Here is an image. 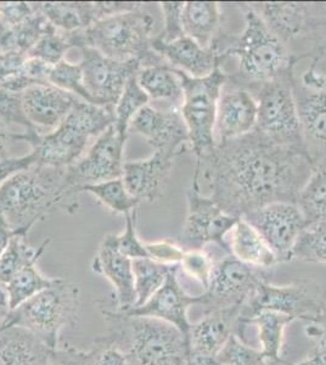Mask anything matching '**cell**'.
Wrapping results in <instances>:
<instances>
[{"label":"cell","mask_w":326,"mask_h":365,"mask_svg":"<svg viewBox=\"0 0 326 365\" xmlns=\"http://www.w3.org/2000/svg\"><path fill=\"white\" fill-rule=\"evenodd\" d=\"M291 317L277 313V312H260L248 322L255 325L258 330L260 352L263 353L268 361H280L281 349L284 344V332L290 323H292Z\"/></svg>","instance_id":"836d02e7"},{"label":"cell","mask_w":326,"mask_h":365,"mask_svg":"<svg viewBox=\"0 0 326 365\" xmlns=\"http://www.w3.org/2000/svg\"><path fill=\"white\" fill-rule=\"evenodd\" d=\"M10 313H11V307L9 303L8 294L4 287L0 285V330L8 325Z\"/></svg>","instance_id":"11a10c76"},{"label":"cell","mask_w":326,"mask_h":365,"mask_svg":"<svg viewBox=\"0 0 326 365\" xmlns=\"http://www.w3.org/2000/svg\"><path fill=\"white\" fill-rule=\"evenodd\" d=\"M78 100L51 84H36L22 93L26 116L38 130L58 127Z\"/></svg>","instance_id":"cb8c5ba5"},{"label":"cell","mask_w":326,"mask_h":365,"mask_svg":"<svg viewBox=\"0 0 326 365\" xmlns=\"http://www.w3.org/2000/svg\"><path fill=\"white\" fill-rule=\"evenodd\" d=\"M177 155L165 151H153L146 160L124 162V185L129 194L139 201L153 204L163 197L173 172Z\"/></svg>","instance_id":"7402d4cb"},{"label":"cell","mask_w":326,"mask_h":365,"mask_svg":"<svg viewBox=\"0 0 326 365\" xmlns=\"http://www.w3.org/2000/svg\"><path fill=\"white\" fill-rule=\"evenodd\" d=\"M153 49L165 63L175 70L183 71L193 78H203L211 75L219 66V58L215 48L205 49L191 38L183 36L173 42H162L155 36Z\"/></svg>","instance_id":"d4e9b609"},{"label":"cell","mask_w":326,"mask_h":365,"mask_svg":"<svg viewBox=\"0 0 326 365\" xmlns=\"http://www.w3.org/2000/svg\"><path fill=\"white\" fill-rule=\"evenodd\" d=\"M145 249L148 256L157 263L163 266H179L182 261L184 250L178 242L170 240H158L153 242H145Z\"/></svg>","instance_id":"7dc6e473"},{"label":"cell","mask_w":326,"mask_h":365,"mask_svg":"<svg viewBox=\"0 0 326 365\" xmlns=\"http://www.w3.org/2000/svg\"><path fill=\"white\" fill-rule=\"evenodd\" d=\"M129 133L141 135L153 151L179 156L190 150V139L180 108L170 106L168 110H157L146 105L133 118Z\"/></svg>","instance_id":"e0dca14e"},{"label":"cell","mask_w":326,"mask_h":365,"mask_svg":"<svg viewBox=\"0 0 326 365\" xmlns=\"http://www.w3.org/2000/svg\"><path fill=\"white\" fill-rule=\"evenodd\" d=\"M79 194L67 187L66 168L34 165L0 187V212L15 232L29 235L51 212L75 213Z\"/></svg>","instance_id":"3957f363"},{"label":"cell","mask_w":326,"mask_h":365,"mask_svg":"<svg viewBox=\"0 0 326 365\" xmlns=\"http://www.w3.org/2000/svg\"><path fill=\"white\" fill-rule=\"evenodd\" d=\"M258 104L248 88L227 77L220 88L215 115V143L244 137L256 129Z\"/></svg>","instance_id":"ac0fdd59"},{"label":"cell","mask_w":326,"mask_h":365,"mask_svg":"<svg viewBox=\"0 0 326 365\" xmlns=\"http://www.w3.org/2000/svg\"><path fill=\"white\" fill-rule=\"evenodd\" d=\"M222 9L215 1H186L183 9V29L198 46L211 49L222 29Z\"/></svg>","instance_id":"f1b7e54d"},{"label":"cell","mask_w":326,"mask_h":365,"mask_svg":"<svg viewBox=\"0 0 326 365\" xmlns=\"http://www.w3.org/2000/svg\"><path fill=\"white\" fill-rule=\"evenodd\" d=\"M240 309L211 312L203 314L196 323H191L186 365L210 364L231 335L236 334L240 337Z\"/></svg>","instance_id":"d6986e66"},{"label":"cell","mask_w":326,"mask_h":365,"mask_svg":"<svg viewBox=\"0 0 326 365\" xmlns=\"http://www.w3.org/2000/svg\"><path fill=\"white\" fill-rule=\"evenodd\" d=\"M48 82L61 91H67L72 96H77L78 99L87 101L89 104L101 106L91 96V93L86 88V84L83 81L82 67L79 63L75 65V63H71L66 60H63L58 65H55L50 70Z\"/></svg>","instance_id":"ab89813d"},{"label":"cell","mask_w":326,"mask_h":365,"mask_svg":"<svg viewBox=\"0 0 326 365\" xmlns=\"http://www.w3.org/2000/svg\"><path fill=\"white\" fill-rule=\"evenodd\" d=\"M244 15V29L239 36H230L224 31L215 41L219 61L235 60V70L227 77L253 91L262 84L285 75L292 70L296 55L289 46L272 34L260 15L248 3L235 4Z\"/></svg>","instance_id":"7a4b0ae2"},{"label":"cell","mask_w":326,"mask_h":365,"mask_svg":"<svg viewBox=\"0 0 326 365\" xmlns=\"http://www.w3.org/2000/svg\"><path fill=\"white\" fill-rule=\"evenodd\" d=\"M267 361L260 349L234 334L208 365H265Z\"/></svg>","instance_id":"60d3db41"},{"label":"cell","mask_w":326,"mask_h":365,"mask_svg":"<svg viewBox=\"0 0 326 365\" xmlns=\"http://www.w3.org/2000/svg\"><path fill=\"white\" fill-rule=\"evenodd\" d=\"M71 49L70 43L67 41L66 34L60 32L51 25L46 34L41 36L37 44L29 50L27 56L38 58L50 66H55L63 61L67 50Z\"/></svg>","instance_id":"b9f144b4"},{"label":"cell","mask_w":326,"mask_h":365,"mask_svg":"<svg viewBox=\"0 0 326 365\" xmlns=\"http://www.w3.org/2000/svg\"><path fill=\"white\" fill-rule=\"evenodd\" d=\"M0 120L6 125H21L25 129V133L39 132L26 116L22 93L0 89Z\"/></svg>","instance_id":"7bdbcfd3"},{"label":"cell","mask_w":326,"mask_h":365,"mask_svg":"<svg viewBox=\"0 0 326 365\" xmlns=\"http://www.w3.org/2000/svg\"><path fill=\"white\" fill-rule=\"evenodd\" d=\"M81 54L79 65L88 91L103 108H115L129 79L143 68L141 60L118 61L91 48H82Z\"/></svg>","instance_id":"5bb4252c"},{"label":"cell","mask_w":326,"mask_h":365,"mask_svg":"<svg viewBox=\"0 0 326 365\" xmlns=\"http://www.w3.org/2000/svg\"><path fill=\"white\" fill-rule=\"evenodd\" d=\"M149 96L138 83V76L129 79L115 108V127L121 137L128 138V128L133 118L141 108L149 105Z\"/></svg>","instance_id":"f35d334b"},{"label":"cell","mask_w":326,"mask_h":365,"mask_svg":"<svg viewBox=\"0 0 326 365\" xmlns=\"http://www.w3.org/2000/svg\"><path fill=\"white\" fill-rule=\"evenodd\" d=\"M49 24L63 34L88 29L105 17L139 8L143 3L124 1H41L34 3Z\"/></svg>","instance_id":"44dd1931"},{"label":"cell","mask_w":326,"mask_h":365,"mask_svg":"<svg viewBox=\"0 0 326 365\" xmlns=\"http://www.w3.org/2000/svg\"><path fill=\"white\" fill-rule=\"evenodd\" d=\"M286 46L313 34L326 22V3H248Z\"/></svg>","instance_id":"2e32d148"},{"label":"cell","mask_w":326,"mask_h":365,"mask_svg":"<svg viewBox=\"0 0 326 365\" xmlns=\"http://www.w3.org/2000/svg\"><path fill=\"white\" fill-rule=\"evenodd\" d=\"M138 83L150 100H167L174 108L182 106V81L168 63L143 67L138 73Z\"/></svg>","instance_id":"f546056e"},{"label":"cell","mask_w":326,"mask_h":365,"mask_svg":"<svg viewBox=\"0 0 326 365\" xmlns=\"http://www.w3.org/2000/svg\"><path fill=\"white\" fill-rule=\"evenodd\" d=\"M291 365H326V346L315 344V347L305 359Z\"/></svg>","instance_id":"db71d44e"},{"label":"cell","mask_w":326,"mask_h":365,"mask_svg":"<svg viewBox=\"0 0 326 365\" xmlns=\"http://www.w3.org/2000/svg\"><path fill=\"white\" fill-rule=\"evenodd\" d=\"M215 263L211 255L206 252L205 250H186L183 253L182 261H180L179 267L190 278L200 282L203 289L206 290L211 282Z\"/></svg>","instance_id":"ee69618b"},{"label":"cell","mask_w":326,"mask_h":365,"mask_svg":"<svg viewBox=\"0 0 326 365\" xmlns=\"http://www.w3.org/2000/svg\"><path fill=\"white\" fill-rule=\"evenodd\" d=\"M183 1H163L160 3L162 16H163V29L160 34H157L158 39L162 42H173L178 38L185 36L183 29Z\"/></svg>","instance_id":"bcb514c9"},{"label":"cell","mask_w":326,"mask_h":365,"mask_svg":"<svg viewBox=\"0 0 326 365\" xmlns=\"http://www.w3.org/2000/svg\"><path fill=\"white\" fill-rule=\"evenodd\" d=\"M26 234H16L9 242L8 249L5 250L0 257V285L5 287L11 279L25 269L26 267L37 264L39 258L43 256L46 247L50 244V239L41 242L38 247L29 245L26 241Z\"/></svg>","instance_id":"1f68e13d"},{"label":"cell","mask_w":326,"mask_h":365,"mask_svg":"<svg viewBox=\"0 0 326 365\" xmlns=\"http://www.w3.org/2000/svg\"><path fill=\"white\" fill-rule=\"evenodd\" d=\"M53 361L58 365H94V353L91 349L83 351L70 344L58 346L53 351Z\"/></svg>","instance_id":"f907efd6"},{"label":"cell","mask_w":326,"mask_h":365,"mask_svg":"<svg viewBox=\"0 0 326 365\" xmlns=\"http://www.w3.org/2000/svg\"><path fill=\"white\" fill-rule=\"evenodd\" d=\"M229 255L245 264L258 269L270 270L280 262L260 232L248 220L240 217L227 235Z\"/></svg>","instance_id":"83f0119b"},{"label":"cell","mask_w":326,"mask_h":365,"mask_svg":"<svg viewBox=\"0 0 326 365\" xmlns=\"http://www.w3.org/2000/svg\"><path fill=\"white\" fill-rule=\"evenodd\" d=\"M36 13L32 3L26 1H3L0 3V26L14 27L25 22Z\"/></svg>","instance_id":"681fc988"},{"label":"cell","mask_w":326,"mask_h":365,"mask_svg":"<svg viewBox=\"0 0 326 365\" xmlns=\"http://www.w3.org/2000/svg\"><path fill=\"white\" fill-rule=\"evenodd\" d=\"M115 123V108L79 99L66 118L50 133L13 134L14 141H27L41 166L67 168L82 158L88 141L100 137Z\"/></svg>","instance_id":"8992f818"},{"label":"cell","mask_w":326,"mask_h":365,"mask_svg":"<svg viewBox=\"0 0 326 365\" xmlns=\"http://www.w3.org/2000/svg\"><path fill=\"white\" fill-rule=\"evenodd\" d=\"M110 328L105 334L126 354L128 365H186L188 340L162 320L127 316L100 304Z\"/></svg>","instance_id":"277c9868"},{"label":"cell","mask_w":326,"mask_h":365,"mask_svg":"<svg viewBox=\"0 0 326 365\" xmlns=\"http://www.w3.org/2000/svg\"><path fill=\"white\" fill-rule=\"evenodd\" d=\"M258 104L256 130L279 145L306 150L293 96L292 70L252 93Z\"/></svg>","instance_id":"30bf717a"},{"label":"cell","mask_w":326,"mask_h":365,"mask_svg":"<svg viewBox=\"0 0 326 365\" xmlns=\"http://www.w3.org/2000/svg\"><path fill=\"white\" fill-rule=\"evenodd\" d=\"M79 311V287L65 279L56 278L51 287L13 309L8 325L27 329L55 349L58 347L61 332L78 322Z\"/></svg>","instance_id":"52a82bcc"},{"label":"cell","mask_w":326,"mask_h":365,"mask_svg":"<svg viewBox=\"0 0 326 365\" xmlns=\"http://www.w3.org/2000/svg\"><path fill=\"white\" fill-rule=\"evenodd\" d=\"M91 349L94 353V365H128L123 351L106 335L98 337Z\"/></svg>","instance_id":"c3c4849f"},{"label":"cell","mask_w":326,"mask_h":365,"mask_svg":"<svg viewBox=\"0 0 326 365\" xmlns=\"http://www.w3.org/2000/svg\"><path fill=\"white\" fill-rule=\"evenodd\" d=\"M313 167L307 150L279 145L255 129L196 160L194 175L223 211L244 217L272 202L297 204Z\"/></svg>","instance_id":"6da1fadb"},{"label":"cell","mask_w":326,"mask_h":365,"mask_svg":"<svg viewBox=\"0 0 326 365\" xmlns=\"http://www.w3.org/2000/svg\"><path fill=\"white\" fill-rule=\"evenodd\" d=\"M310 42L312 43L310 50H317L322 54L326 55V22L313 34Z\"/></svg>","instance_id":"6f0895ef"},{"label":"cell","mask_w":326,"mask_h":365,"mask_svg":"<svg viewBox=\"0 0 326 365\" xmlns=\"http://www.w3.org/2000/svg\"><path fill=\"white\" fill-rule=\"evenodd\" d=\"M14 141L13 133H9L8 125L0 120V161L9 156V143Z\"/></svg>","instance_id":"9f6ffc18"},{"label":"cell","mask_w":326,"mask_h":365,"mask_svg":"<svg viewBox=\"0 0 326 365\" xmlns=\"http://www.w3.org/2000/svg\"><path fill=\"white\" fill-rule=\"evenodd\" d=\"M34 9L36 13L20 25L14 27L0 26V54H29V50L37 44L41 36L51 27V24H49L46 16L36 6Z\"/></svg>","instance_id":"4dcf8cb0"},{"label":"cell","mask_w":326,"mask_h":365,"mask_svg":"<svg viewBox=\"0 0 326 365\" xmlns=\"http://www.w3.org/2000/svg\"><path fill=\"white\" fill-rule=\"evenodd\" d=\"M54 282L55 279L46 278L38 270L37 264L26 267L4 287L11 311L51 287Z\"/></svg>","instance_id":"8d00e7d4"},{"label":"cell","mask_w":326,"mask_h":365,"mask_svg":"<svg viewBox=\"0 0 326 365\" xmlns=\"http://www.w3.org/2000/svg\"><path fill=\"white\" fill-rule=\"evenodd\" d=\"M126 141L127 139L121 137L113 125L105 130L87 155L67 167V187L78 192L86 185L122 178Z\"/></svg>","instance_id":"4fadbf2b"},{"label":"cell","mask_w":326,"mask_h":365,"mask_svg":"<svg viewBox=\"0 0 326 365\" xmlns=\"http://www.w3.org/2000/svg\"><path fill=\"white\" fill-rule=\"evenodd\" d=\"M79 194L88 192L96 196L99 202L115 213V215H128L136 210L141 204L139 200L133 197L124 185L123 179L117 178L108 182H98L93 185H86L78 190Z\"/></svg>","instance_id":"d590c367"},{"label":"cell","mask_w":326,"mask_h":365,"mask_svg":"<svg viewBox=\"0 0 326 365\" xmlns=\"http://www.w3.org/2000/svg\"><path fill=\"white\" fill-rule=\"evenodd\" d=\"M51 365H58V363H55L54 361H53V363H51Z\"/></svg>","instance_id":"91938a15"},{"label":"cell","mask_w":326,"mask_h":365,"mask_svg":"<svg viewBox=\"0 0 326 365\" xmlns=\"http://www.w3.org/2000/svg\"><path fill=\"white\" fill-rule=\"evenodd\" d=\"M292 261L326 264V223H308L293 246Z\"/></svg>","instance_id":"74e56055"},{"label":"cell","mask_w":326,"mask_h":365,"mask_svg":"<svg viewBox=\"0 0 326 365\" xmlns=\"http://www.w3.org/2000/svg\"><path fill=\"white\" fill-rule=\"evenodd\" d=\"M177 72L183 87L180 113L189 133L190 150L198 160L215 149L217 105L227 75L219 66L203 78H193L183 71Z\"/></svg>","instance_id":"9c48e42d"},{"label":"cell","mask_w":326,"mask_h":365,"mask_svg":"<svg viewBox=\"0 0 326 365\" xmlns=\"http://www.w3.org/2000/svg\"><path fill=\"white\" fill-rule=\"evenodd\" d=\"M179 268L180 267L175 266L170 270L163 285L148 302L141 307L131 308L121 313L127 316L148 317L162 320L178 329L188 340L191 327L188 312L193 306H198L200 296L189 295L183 289L178 280Z\"/></svg>","instance_id":"ffe728a7"},{"label":"cell","mask_w":326,"mask_h":365,"mask_svg":"<svg viewBox=\"0 0 326 365\" xmlns=\"http://www.w3.org/2000/svg\"><path fill=\"white\" fill-rule=\"evenodd\" d=\"M297 205L308 223H326V158L314 161L313 170L298 195Z\"/></svg>","instance_id":"d6a6232c"},{"label":"cell","mask_w":326,"mask_h":365,"mask_svg":"<svg viewBox=\"0 0 326 365\" xmlns=\"http://www.w3.org/2000/svg\"><path fill=\"white\" fill-rule=\"evenodd\" d=\"M188 213L178 244L186 250H203L208 244H215L229 255L227 235L240 217L231 216L205 195L196 175H193L191 187L186 194Z\"/></svg>","instance_id":"8fae6325"},{"label":"cell","mask_w":326,"mask_h":365,"mask_svg":"<svg viewBox=\"0 0 326 365\" xmlns=\"http://www.w3.org/2000/svg\"><path fill=\"white\" fill-rule=\"evenodd\" d=\"M268 277V270L248 266L227 255L215 262L210 285L203 295H198V306L203 308V314L241 308Z\"/></svg>","instance_id":"7c38bea8"},{"label":"cell","mask_w":326,"mask_h":365,"mask_svg":"<svg viewBox=\"0 0 326 365\" xmlns=\"http://www.w3.org/2000/svg\"><path fill=\"white\" fill-rule=\"evenodd\" d=\"M19 234L15 232L10 225L8 220H5L4 215L0 212V257L3 256L5 250L8 249L9 242L13 239L14 235ZM22 234V232H21Z\"/></svg>","instance_id":"f5cc1de1"},{"label":"cell","mask_w":326,"mask_h":365,"mask_svg":"<svg viewBox=\"0 0 326 365\" xmlns=\"http://www.w3.org/2000/svg\"><path fill=\"white\" fill-rule=\"evenodd\" d=\"M325 307L324 292L317 282L300 279L287 285H274L265 279L240 309V337L248 341V322L260 312H277L310 324Z\"/></svg>","instance_id":"ba28073f"},{"label":"cell","mask_w":326,"mask_h":365,"mask_svg":"<svg viewBox=\"0 0 326 365\" xmlns=\"http://www.w3.org/2000/svg\"><path fill=\"white\" fill-rule=\"evenodd\" d=\"M265 365H291L287 361L281 359L280 361H267Z\"/></svg>","instance_id":"680465c9"},{"label":"cell","mask_w":326,"mask_h":365,"mask_svg":"<svg viewBox=\"0 0 326 365\" xmlns=\"http://www.w3.org/2000/svg\"><path fill=\"white\" fill-rule=\"evenodd\" d=\"M132 264L136 297L134 307H141L160 290L170 270L175 266H163L151 258L133 259Z\"/></svg>","instance_id":"e575fe53"},{"label":"cell","mask_w":326,"mask_h":365,"mask_svg":"<svg viewBox=\"0 0 326 365\" xmlns=\"http://www.w3.org/2000/svg\"><path fill=\"white\" fill-rule=\"evenodd\" d=\"M37 163V158L34 151L21 158H8L0 161V187L8 182L13 175H17L21 170H27Z\"/></svg>","instance_id":"816d5d0a"},{"label":"cell","mask_w":326,"mask_h":365,"mask_svg":"<svg viewBox=\"0 0 326 365\" xmlns=\"http://www.w3.org/2000/svg\"><path fill=\"white\" fill-rule=\"evenodd\" d=\"M292 89L307 153L313 161L326 158V86L317 91Z\"/></svg>","instance_id":"484cf974"},{"label":"cell","mask_w":326,"mask_h":365,"mask_svg":"<svg viewBox=\"0 0 326 365\" xmlns=\"http://www.w3.org/2000/svg\"><path fill=\"white\" fill-rule=\"evenodd\" d=\"M136 210L126 215L124 232H121L120 235H116L117 247L126 257L131 258L132 261L138 258H149L145 249V242L139 239L136 232Z\"/></svg>","instance_id":"f6af8a7d"},{"label":"cell","mask_w":326,"mask_h":365,"mask_svg":"<svg viewBox=\"0 0 326 365\" xmlns=\"http://www.w3.org/2000/svg\"><path fill=\"white\" fill-rule=\"evenodd\" d=\"M155 19L139 8L116 14L96 22L88 29L66 34L71 48H91L118 61L138 58L143 67L167 63L153 49Z\"/></svg>","instance_id":"5b68a950"},{"label":"cell","mask_w":326,"mask_h":365,"mask_svg":"<svg viewBox=\"0 0 326 365\" xmlns=\"http://www.w3.org/2000/svg\"><path fill=\"white\" fill-rule=\"evenodd\" d=\"M243 218L260 232L280 263L292 261L293 246L307 225L297 204L272 202Z\"/></svg>","instance_id":"9a60e30c"},{"label":"cell","mask_w":326,"mask_h":365,"mask_svg":"<svg viewBox=\"0 0 326 365\" xmlns=\"http://www.w3.org/2000/svg\"><path fill=\"white\" fill-rule=\"evenodd\" d=\"M133 261L121 252L116 235L103 237L99 251L91 262V269L111 282L115 290L116 311L126 312L136 304Z\"/></svg>","instance_id":"603a6c76"},{"label":"cell","mask_w":326,"mask_h":365,"mask_svg":"<svg viewBox=\"0 0 326 365\" xmlns=\"http://www.w3.org/2000/svg\"><path fill=\"white\" fill-rule=\"evenodd\" d=\"M53 351L27 329L6 325L0 330V365H51Z\"/></svg>","instance_id":"4316f807"}]
</instances>
